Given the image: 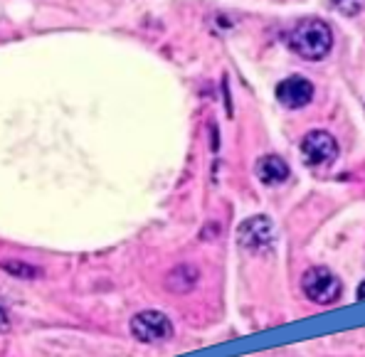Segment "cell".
<instances>
[{
  "instance_id": "6da1fadb",
  "label": "cell",
  "mask_w": 365,
  "mask_h": 357,
  "mask_svg": "<svg viewBox=\"0 0 365 357\" xmlns=\"http://www.w3.org/2000/svg\"><path fill=\"white\" fill-rule=\"evenodd\" d=\"M289 47L304 59H324L333 47V32L318 18L299 20L289 32Z\"/></svg>"
},
{
  "instance_id": "7a4b0ae2",
  "label": "cell",
  "mask_w": 365,
  "mask_h": 357,
  "mask_svg": "<svg viewBox=\"0 0 365 357\" xmlns=\"http://www.w3.org/2000/svg\"><path fill=\"white\" fill-rule=\"evenodd\" d=\"M301 288L313 303H336L341 299V279L326 266H313L301 279Z\"/></svg>"
},
{
  "instance_id": "3957f363",
  "label": "cell",
  "mask_w": 365,
  "mask_h": 357,
  "mask_svg": "<svg viewBox=\"0 0 365 357\" xmlns=\"http://www.w3.org/2000/svg\"><path fill=\"white\" fill-rule=\"evenodd\" d=\"M131 333L141 343H160L173 335V325L160 310H141L131 318Z\"/></svg>"
},
{
  "instance_id": "277c9868",
  "label": "cell",
  "mask_w": 365,
  "mask_h": 357,
  "mask_svg": "<svg viewBox=\"0 0 365 357\" xmlns=\"http://www.w3.org/2000/svg\"><path fill=\"white\" fill-rule=\"evenodd\" d=\"M301 153L309 165H328L338 158V143L328 131H311L301 141Z\"/></svg>"
},
{
  "instance_id": "5b68a950",
  "label": "cell",
  "mask_w": 365,
  "mask_h": 357,
  "mask_svg": "<svg viewBox=\"0 0 365 357\" xmlns=\"http://www.w3.org/2000/svg\"><path fill=\"white\" fill-rule=\"evenodd\" d=\"M237 241L244 249H264L274 241V224L267 217H249L237 229Z\"/></svg>"
},
{
  "instance_id": "8992f818",
  "label": "cell",
  "mask_w": 365,
  "mask_h": 357,
  "mask_svg": "<svg viewBox=\"0 0 365 357\" xmlns=\"http://www.w3.org/2000/svg\"><path fill=\"white\" fill-rule=\"evenodd\" d=\"M277 99L286 109H304L313 99V84L309 82L306 76H289L277 87Z\"/></svg>"
},
{
  "instance_id": "52a82bcc",
  "label": "cell",
  "mask_w": 365,
  "mask_h": 357,
  "mask_svg": "<svg viewBox=\"0 0 365 357\" xmlns=\"http://www.w3.org/2000/svg\"><path fill=\"white\" fill-rule=\"evenodd\" d=\"M257 177H260L264 185H279L289 177V165L279 155H264L257 163Z\"/></svg>"
},
{
  "instance_id": "ba28073f",
  "label": "cell",
  "mask_w": 365,
  "mask_h": 357,
  "mask_svg": "<svg viewBox=\"0 0 365 357\" xmlns=\"http://www.w3.org/2000/svg\"><path fill=\"white\" fill-rule=\"evenodd\" d=\"M0 269L8 271L10 276H15V279H37V276H40V269L18 261V259H12V261H0Z\"/></svg>"
},
{
  "instance_id": "9c48e42d",
  "label": "cell",
  "mask_w": 365,
  "mask_h": 357,
  "mask_svg": "<svg viewBox=\"0 0 365 357\" xmlns=\"http://www.w3.org/2000/svg\"><path fill=\"white\" fill-rule=\"evenodd\" d=\"M328 8H333L336 12L346 15V18H353L365 8V0H328Z\"/></svg>"
},
{
  "instance_id": "30bf717a",
  "label": "cell",
  "mask_w": 365,
  "mask_h": 357,
  "mask_svg": "<svg viewBox=\"0 0 365 357\" xmlns=\"http://www.w3.org/2000/svg\"><path fill=\"white\" fill-rule=\"evenodd\" d=\"M358 301H365V281L358 286Z\"/></svg>"
}]
</instances>
